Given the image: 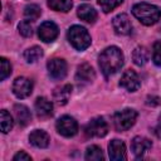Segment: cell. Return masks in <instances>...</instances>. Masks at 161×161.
I'll list each match as a JSON object with an SVG mask.
<instances>
[{
    "instance_id": "1",
    "label": "cell",
    "mask_w": 161,
    "mask_h": 161,
    "mask_svg": "<svg viewBox=\"0 0 161 161\" xmlns=\"http://www.w3.org/2000/svg\"><path fill=\"white\" fill-rule=\"evenodd\" d=\"M98 64L104 75L114 74L123 65V54L117 47L106 48L98 57Z\"/></svg>"
},
{
    "instance_id": "2",
    "label": "cell",
    "mask_w": 161,
    "mask_h": 161,
    "mask_svg": "<svg viewBox=\"0 0 161 161\" xmlns=\"http://www.w3.org/2000/svg\"><path fill=\"white\" fill-rule=\"evenodd\" d=\"M132 14L143 25H153L161 18V10L156 5L147 3H138L133 5Z\"/></svg>"
},
{
    "instance_id": "3",
    "label": "cell",
    "mask_w": 161,
    "mask_h": 161,
    "mask_svg": "<svg viewBox=\"0 0 161 161\" xmlns=\"http://www.w3.org/2000/svg\"><path fill=\"white\" fill-rule=\"evenodd\" d=\"M67 38L77 50H84L91 45V35L87 29L80 25L70 26L67 33Z\"/></svg>"
},
{
    "instance_id": "4",
    "label": "cell",
    "mask_w": 161,
    "mask_h": 161,
    "mask_svg": "<svg viewBox=\"0 0 161 161\" xmlns=\"http://www.w3.org/2000/svg\"><path fill=\"white\" fill-rule=\"evenodd\" d=\"M137 118V112L132 108H125L122 111H118L114 113L113 116V123L114 127L118 132L122 131H127L128 128H131Z\"/></svg>"
},
{
    "instance_id": "5",
    "label": "cell",
    "mask_w": 161,
    "mask_h": 161,
    "mask_svg": "<svg viewBox=\"0 0 161 161\" xmlns=\"http://www.w3.org/2000/svg\"><path fill=\"white\" fill-rule=\"evenodd\" d=\"M108 132V125L103 117H94L84 127L87 137H103Z\"/></svg>"
},
{
    "instance_id": "6",
    "label": "cell",
    "mask_w": 161,
    "mask_h": 161,
    "mask_svg": "<svg viewBox=\"0 0 161 161\" xmlns=\"http://www.w3.org/2000/svg\"><path fill=\"white\" fill-rule=\"evenodd\" d=\"M57 131L64 137H72L78 132V123L70 116H63L57 121Z\"/></svg>"
},
{
    "instance_id": "7",
    "label": "cell",
    "mask_w": 161,
    "mask_h": 161,
    "mask_svg": "<svg viewBox=\"0 0 161 161\" xmlns=\"http://www.w3.org/2000/svg\"><path fill=\"white\" fill-rule=\"evenodd\" d=\"M33 92V82L25 77H18L13 83V93L18 98H26Z\"/></svg>"
},
{
    "instance_id": "8",
    "label": "cell",
    "mask_w": 161,
    "mask_h": 161,
    "mask_svg": "<svg viewBox=\"0 0 161 161\" xmlns=\"http://www.w3.org/2000/svg\"><path fill=\"white\" fill-rule=\"evenodd\" d=\"M48 68V73L53 79H63L67 75V63L64 59L60 58H54L52 60L48 62L47 64Z\"/></svg>"
},
{
    "instance_id": "9",
    "label": "cell",
    "mask_w": 161,
    "mask_h": 161,
    "mask_svg": "<svg viewBox=\"0 0 161 161\" xmlns=\"http://www.w3.org/2000/svg\"><path fill=\"white\" fill-rule=\"evenodd\" d=\"M140 78L137 75V73L132 69H127L123 72L121 79H119V86L123 87L125 89L130 91V92H135L140 88Z\"/></svg>"
},
{
    "instance_id": "10",
    "label": "cell",
    "mask_w": 161,
    "mask_h": 161,
    "mask_svg": "<svg viewBox=\"0 0 161 161\" xmlns=\"http://www.w3.org/2000/svg\"><path fill=\"white\" fill-rule=\"evenodd\" d=\"M58 33H59L58 26L53 21H44L40 24V26L38 29V35H39L40 40H43L45 43L53 42L58 36Z\"/></svg>"
},
{
    "instance_id": "11",
    "label": "cell",
    "mask_w": 161,
    "mask_h": 161,
    "mask_svg": "<svg viewBox=\"0 0 161 161\" xmlns=\"http://www.w3.org/2000/svg\"><path fill=\"white\" fill-rule=\"evenodd\" d=\"M108 153L111 160L113 161H123L126 160V145L121 140H112L108 145Z\"/></svg>"
},
{
    "instance_id": "12",
    "label": "cell",
    "mask_w": 161,
    "mask_h": 161,
    "mask_svg": "<svg viewBox=\"0 0 161 161\" xmlns=\"http://www.w3.org/2000/svg\"><path fill=\"white\" fill-rule=\"evenodd\" d=\"M152 143L148 138L146 137H141V136H136L132 142H131V148H132V152L133 155L137 157V158H141L150 148H151Z\"/></svg>"
},
{
    "instance_id": "13",
    "label": "cell",
    "mask_w": 161,
    "mask_h": 161,
    "mask_svg": "<svg viewBox=\"0 0 161 161\" xmlns=\"http://www.w3.org/2000/svg\"><path fill=\"white\" fill-rule=\"evenodd\" d=\"M112 25H113L114 31L119 35H127L131 33V29H132L130 18L126 14H118L117 16H114Z\"/></svg>"
},
{
    "instance_id": "14",
    "label": "cell",
    "mask_w": 161,
    "mask_h": 161,
    "mask_svg": "<svg viewBox=\"0 0 161 161\" xmlns=\"http://www.w3.org/2000/svg\"><path fill=\"white\" fill-rule=\"evenodd\" d=\"M94 78H96L94 69L88 63H82L80 65H78L77 73H75V80L78 83H82V84L91 83Z\"/></svg>"
},
{
    "instance_id": "15",
    "label": "cell",
    "mask_w": 161,
    "mask_h": 161,
    "mask_svg": "<svg viewBox=\"0 0 161 161\" xmlns=\"http://www.w3.org/2000/svg\"><path fill=\"white\" fill-rule=\"evenodd\" d=\"M35 111L39 118H48L53 113V104L45 97H38L35 101Z\"/></svg>"
},
{
    "instance_id": "16",
    "label": "cell",
    "mask_w": 161,
    "mask_h": 161,
    "mask_svg": "<svg viewBox=\"0 0 161 161\" xmlns=\"http://www.w3.org/2000/svg\"><path fill=\"white\" fill-rule=\"evenodd\" d=\"M29 141L33 146L38 147V148H45L49 146V136L45 131L42 130H34L30 135H29Z\"/></svg>"
},
{
    "instance_id": "17",
    "label": "cell",
    "mask_w": 161,
    "mask_h": 161,
    "mask_svg": "<svg viewBox=\"0 0 161 161\" xmlns=\"http://www.w3.org/2000/svg\"><path fill=\"white\" fill-rule=\"evenodd\" d=\"M70 93H72V86L70 84H64L62 87L55 88V91L53 92V98H54V101L58 106H64V104L68 103Z\"/></svg>"
},
{
    "instance_id": "18",
    "label": "cell",
    "mask_w": 161,
    "mask_h": 161,
    "mask_svg": "<svg viewBox=\"0 0 161 161\" xmlns=\"http://www.w3.org/2000/svg\"><path fill=\"white\" fill-rule=\"evenodd\" d=\"M14 114L20 126H26L31 121V113L29 108L24 104H15L14 106Z\"/></svg>"
},
{
    "instance_id": "19",
    "label": "cell",
    "mask_w": 161,
    "mask_h": 161,
    "mask_svg": "<svg viewBox=\"0 0 161 161\" xmlns=\"http://www.w3.org/2000/svg\"><path fill=\"white\" fill-rule=\"evenodd\" d=\"M77 14L82 20H84L87 23H94L97 19V11L88 4L80 5L77 10Z\"/></svg>"
},
{
    "instance_id": "20",
    "label": "cell",
    "mask_w": 161,
    "mask_h": 161,
    "mask_svg": "<svg viewBox=\"0 0 161 161\" xmlns=\"http://www.w3.org/2000/svg\"><path fill=\"white\" fill-rule=\"evenodd\" d=\"M132 59L136 65H143L148 60V52L145 47H137L132 52Z\"/></svg>"
},
{
    "instance_id": "21",
    "label": "cell",
    "mask_w": 161,
    "mask_h": 161,
    "mask_svg": "<svg viewBox=\"0 0 161 161\" xmlns=\"http://www.w3.org/2000/svg\"><path fill=\"white\" fill-rule=\"evenodd\" d=\"M48 6L55 11L67 13L73 6V1L72 0H48Z\"/></svg>"
},
{
    "instance_id": "22",
    "label": "cell",
    "mask_w": 161,
    "mask_h": 161,
    "mask_svg": "<svg viewBox=\"0 0 161 161\" xmlns=\"http://www.w3.org/2000/svg\"><path fill=\"white\" fill-rule=\"evenodd\" d=\"M42 57H43V49L40 47H36V45H34V47H31L24 52V58L28 63H35Z\"/></svg>"
},
{
    "instance_id": "23",
    "label": "cell",
    "mask_w": 161,
    "mask_h": 161,
    "mask_svg": "<svg viewBox=\"0 0 161 161\" xmlns=\"http://www.w3.org/2000/svg\"><path fill=\"white\" fill-rule=\"evenodd\" d=\"M0 125H1V131L4 133H8L14 126L13 117L10 116V113L6 109H1V112H0Z\"/></svg>"
},
{
    "instance_id": "24",
    "label": "cell",
    "mask_w": 161,
    "mask_h": 161,
    "mask_svg": "<svg viewBox=\"0 0 161 161\" xmlns=\"http://www.w3.org/2000/svg\"><path fill=\"white\" fill-rule=\"evenodd\" d=\"M86 160H88V161H101V160H103L102 148L96 146V145L88 146L87 151H86Z\"/></svg>"
},
{
    "instance_id": "25",
    "label": "cell",
    "mask_w": 161,
    "mask_h": 161,
    "mask_svg": "<svg viewBox=\"0 0 161 161\" xmlns=\"http://www.w3.org/2000/svg\"><path fill=\"white\" fill-rule=\"evenodd\" d=\"M42 14V10L38 5L35 4H30V5H26L25 9H24V15L28 20H36Z\"/></svg>"
},
{
    "instance_id": "26",
    "label": "cell",
    "mask_w": 161,
    "mask_h": 161,
    "mask_svg": "<svg viewBox=\"0 0 161 161\" xmlns=\"http://www.w3.org/2000/svg\"><path fill=\"white\" fill-rule=\"evenodd\" d=\"M123 0H98V5L104 13H109L122 4Z\"/></svg>"
},
{
    "instance_id": "27",
    "label": "cell",
    "mask_w": 161,
    "mask_h": 161,
    "mask_svg": "<svg viewBox=\"0 0 161 161\" xmlns=\"http://www.w3.org/2000/svg\"><path fill=\"white\" fill-rule=\"evenodd\" d=\"M18 29H19V33L25 38H29L33 35V26H31L30 21H28V20L20 21L18 25Z\"/></svg>"
},
{
    "instance_id": "28",
    "label": "cell",
    "mask_w": 161,
    "mask_h": 161,
    "mask_svg": "<svg viewBox=\"0 0 161 161\" xmlns=\"http://www.w3.org/2000/svg\"><path fill=\"white\" fill-rule=\"evenodd\" d=\"M0 63H1V70H0V79L4 80L6 77H9L11 74V64L9 63V60L4 57L0 58Z\"/></svg>"
},
{
    "instance_id": "29",
    "label": "cell",
    "mask_w": 161,
    "mask_h": 161,
    "mask_svg": "<svg viewBox=\"0 0 161 161\" xmlns=\"http://www.w3.org/2000/svg\"><path fill=\"white\" fill-rule=\"evenodd\" d=\"M152 60L157 67H161V42H156L153 44Z\"/></svg>"
},
{
    "instance_id": "30",
    "label": "cell",
    "mask_w": 161,
    "mask_h": 161,
    "mask_svg": "<svg viewBox=\"0 0 161 161\" xmlns=\"http://www.w3.org/2000/svg\"><path fill=\"white\" fill-rule=\"evenodd\" d=\"M13 160H14V161H29V160H31V157H30L28 153H25L24 151H19V152L13 157Z\"/></svg>"
},
{
    "instance_id": "31",
    "label": "cell",
    "mask_w": 161,
    "mask_h": 161,
    "mask_svg": "<svg viewBox=\"0 0 161 161\" xmlns=\"http://www.w3.org/2000/svg\"><path fill=\"white\" fill-rule=\"evenodd\" d=\"M146 103H147L148 106H158V104L161 103V99H160L158 97H156V96H148Z\"/></svg>"
},
{
    "instance_id": "32",
    "label": "cell",
    "mask_w": 161,
    "mask_h": 161,
    "mask_svg": "<svg viewBox=\"0 0 161 161\" xmlns=\"http://www.w3.org/2000/svg\"><path fill=\"white\" fill-rule=\"evenodd\" d=\"M155 133H156V136L158 138H161V116L158 117V123H157V126L155 128Z\"/></svg>"
}]
</instances>
